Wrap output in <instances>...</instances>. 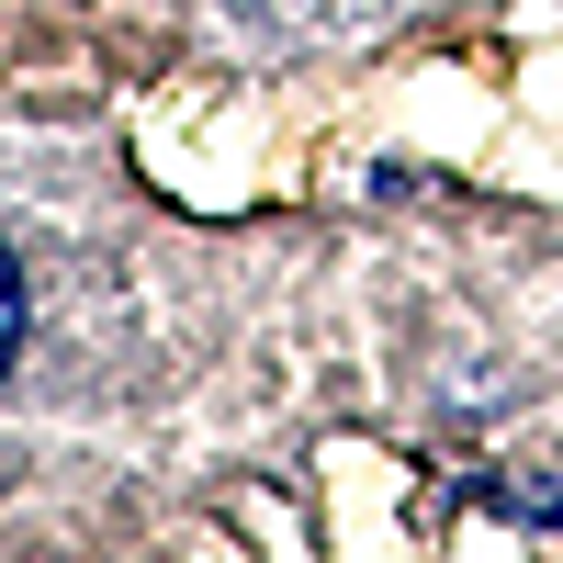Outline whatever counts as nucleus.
Wrapping results in <instances>:
<instances>
[{
    "instance_id": "nucleus-1",
    "label": "nucleus",
    "mask_w": 563,
    "mask_h": 563,
    "mask_svg": "<svg viewBox=\"0 0 563 563\" xmlns=\"http://www.w3.org/2000/svg\"><path fill=\"white\" fill-rule=\"evenodd\" d=\"M12 350H23V271H12V249H0V372H12Z\"/></svg>"
}]
</instances>
